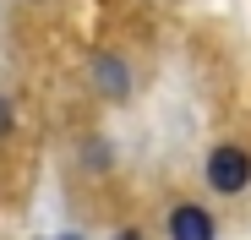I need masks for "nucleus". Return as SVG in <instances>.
<instances>
[{"mask_svg": "<svg viewBox=\"0 0 251 240\" xmlns=\"http://www.w3.org/2000/svg\"><path fill=\"white\" fill-rule=\"evenodd\" d=\"M170 240H213V218H207V208L180 202V208L170 213Z\"/></svg>", "mask_w": 251, "mask_h": 240, "instance_id": "f03ea898", "label": "nucleus"}, {"mask_svg": "<svg viewBox=\"0 0 251 240\" xmlns=\"http://www.w3.org/2000/svg\"><path fill=\"white\" fill-rule=\"evenodd\" d=\"M115 240H142V235H131V229H120V235H115Z\"/></svg>", "mask_w": 251, "mask_h": 240, "instance_id": "20e7f679", "label": "nucleus"}, {"mask_svg": "<svg viewBox=\"0 0 251 240\" xmlns=\"http://www.w3.org/2000/svg\"><path fill=\"white\" fill-rule=\"evenodd\" d=\"M246 180H251V153L246 147L224 142V147L207 153V186H213V191L235 196V191H246Z\"/></svg>", "mask_w": 251, "mask_h": 240, "instance_id": "f257e3e1", "label": "nucleus"}, {"mask_svg": "<svg viewBox=\"0 0 251 240\" xmlns=\"http://www.w3.org/2000/svg\"><path fill=\"white\" fill-rule=\"evenodd\" d=\"M93 82H99L109 98H126V66H120L115 55H99V60H93Z\"/></svg>", "mask_w": 251, "mask_h": 240, "instance_id": "7ed1b4c3", "label": "nucleus"}]
</instances>
